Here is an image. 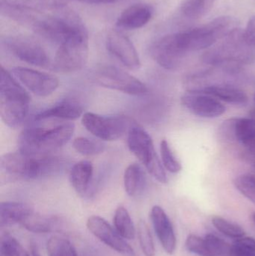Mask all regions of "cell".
<instances>
[{
	"label": "cell",
	"instance_id": "74e56055",
	"mask_svg": "<svg viewBox=\"0 0 255 256\" xmlns=\"http://www.w3.org/2000/svg\"><path fill=\"white\" fill-rule=\"evenodd\" d=\"M79 256H98L97 254L94 252H91V251H87V252H84L82 255Z\"/></svg>",
	"mask_w": 255,
	"mask_h": 256
},
{
	"label": "cell",
	"instance_id": "7a4b0ae2",
	"mask_svg": "<svg viewBox=\"0 0 255 256\" xmlns=\"http://www.w3.org/2000/svg\"><path fill=\"white\" fill-rule=\"evenodd\" d=\"M14 76L1 66L0 72V116L12 129L22 126L28 116L30 97Z\"/></svg>",
	"mask_w": 255,
	"mask_h": 256
},
{
	"label": "cell",
	"instance_id": "8fae6325",
	"mask_svg": "<svg viewBox=\"0 0 255 256\" xmlns=\"http://www.w3.org/2000/svg\"><path fill=\"white\" fill-rule=\"evenodd\" d=\"M222 140L236 142L243 148L255 144V118H233L226 120L219 130Z\"/></svg>",
	"mask_w": 255,
	"mask_h": 256
},
{
	"label": "cell",
	"instance_id": "836d02e7",
	"mask_svg": "<svg viewBox=\"0 0 255 256\" xmlns=\"http://www.w3.org/2000/svg\"><path fill=\"white\" fill-rule=\"evenodd\" d=\"M185 246L187 250L192 254L199 256H211L205 238L190 234L186 240Z\"/></svg>",
	"mask_w": 255,
	"mask_h": 256
},
{
	"label": "cell",
	"instance_id": "5b68a950",
	"mask_svg": "<svg viewBox=\"0 0 255 256\" xmlns=\"http://www.w3.org/2000/svg\"><path fill=\"white\" fill-rule=\"evenodd\" d=\"M127 144L130 152L145 166L148 172L160 183H167L164 166L154 148L152 138L144 128L133 122L129 130Z\"/></svg>",
	"mask_w": 255,
	"mask_h": 256
},
{
	"label": "cell",
	"instance_id": "d590c367",
	"mask_svg": "<svg viewBox=\"0 0 255 256\" xmlns=\"http://www.w3.org/2000/svg\"><path fill=\"white\" fill-rule=\"evenodd\" d=\"M75 1L88 3V4H110V3L118 2L122 0H75Z\"/></svg>",
	"mask_w": 255,
	"mask_h": 256
},
{
	"label": "cell",
	"instance_id": "e0dca14e",
	"mask_svg": "<svg viewBox=\"0 0 255 256\" xmlns=\"http://www.w3.org/2000/svg\"><path fill=\"white\" fill-rule=\"evenodd\" d=\"M190 91L208 94L230 104L246 105L248 102V96L244 91L229 86H210Z\"/></svg>",
	"mask_w": 255,
	"mask_h": 256
},
{
	"label": "cell",
	"instance_id": "ab89813d",
	"mask_svg": "<svg viewBox=\"0 0 255 256\" xmlns=\"http://www.w3.org/2000/svg\"><path fill=\"white\" fill-rule=\"evenodd\" d=\"M252 166H253V170L255 171V161L254 162H252L251 164Z\"/></svg>",
	"mask_w": 255,
	"mask_h": 256
},
{
	"label": "cell",
	"instance_id": "44dd1931",
	"mask_svg": "<svg viewBox=\"0 0 255 256\" xmlns=\"http://www.w3.org/2000/svg\"><path fill=\"white\" fill-rule=\"evenodd\" d=\"M124 188L127 195L138 196L143 192L146 186V176L142 166L139 164H130L124 174Z\"/></svg>",
	"mask_w": 255,
	"mask_h": 256
},
{
	"label": "cell",
	"instance_id": "30bf717a",
	"mask_svg": "<svg viewBox=\"0 0 255 256\" xmlns=\"http://www.w3.org/2000/svg\"><path fill=\"white\" fill-rule=\"evenodd\" d=\"M87 228L100 242L124 256H135L133 248L124 238L114 230L109 222L101 216H91L86 222Z\"/></svg>",
	"mask_w": 255,
	"mask_h": 256
},
{
	"label": "cell",
	"instance_id": "60d3db41",
	"mask_svg": "<svg viewBox=\"0 0 255 256\" xmlns=\"http://www.w3.org/2000/svg\"><path fill=\"white\" fill-rule=\"evenodd\" d=\"M254 100H255V97H254Z\"/></svg>",
	"mask_w": 255,
	"mask_h": 256
},
{
	"label": "cell",
	"instance_id": "ba28073f",
	"mask_svg": "<svg viewBox=\"0 0 255 256\" xmlns=\"http://www.w3.org/2000/svg\"><path fill=\"white\" fill-rule=\"evenodd\" d=\"M3 44L10 54L31 66L47 68L50 66L49 56L43 46L31 38L13 36L4 38Z\"/></svg>",
	"mask_w": 255,
	"mask_h": 256
},
{
	"label": "cell",
	"instance_id": "cb8c5ba5",
	"mask_svg": "<svg viewBox=\"0 0 255 256\" xmlns=\"http://www.w3.org/2000/svg\"><path fill=\"white\" fill-rule=\"evenodd\" d=\"M217 0H184L181 10L183 14L190 19H197L205 16L214 6Z\"/></svg>",
	"mask_w": 255,
	"mask_h": 256
},
{
	"label": "cell",
	"instance_id": "2e32d148",
	"mask_svg": "<svg viewBox=\"0 0 255 256\" xmlns=\"http://www.w3.org/2000/svg\"><path fill=\"white\" fill-rule=\"evenodd\" d=\"M83 116V108L77 102L72 100H63L59 104L54 105L52 108L39 112L34 116L37 122L44 121L46 120H67L73 121Z\"/></svg>",
	"mask_w": 255,
	"mask_h": 256
},
{
	"label": "cell",
	"instance_id": "ac0fdd59",
	"mask_svg": "<svg viewBox=\"0 0 255 256\" xmlns=\"http://www.w3.org/2000/svg\"><path fill=\"white\" fill-rule=\"evenodd\" d=\"M33 213L34 208L27 203L2 202L0 204V225L4 227L21 224Z\"/></svg>",
	"mask_w": 255,
	"mask_h": 256
},
{
	"label": "cell",
	"instance_id": "6da1fadb",
	"mask_svg": "<svg viewBox=\"0 0 255 256\" xmlns=\"http://www.w3.org/2000/svg\"><path fill=\"white\" fill-rule=\"evenodd\" d=\"M0 166L3 171L13 177L35 180L55 176L62 171L64 162L58 156L28 155L21 152L1 156Z\"/></svg>",
	"mask_w": 255,
	"mask_h": 256
},
{
	"label": "cell",
	"instance_id": "4fadbf2b",
	"mask_svg": "<svg viewBox=\"0 0 255 256\" xmlns=\"http://www.w3.org/2000/svg\"><path fill=\"white\" fill-rule=\"evenodd\" d=\"M181 102L190 112L202 118H217L226 110V106L215 98L191 91L181 97Z\"/></svg>",
	"mask_w": 255,
	"mask_h": 256
},
{
	"label": "cell",
	"instance_id": "9c48e42d",
	"mask_svg": "<svg viewBox=\"0 0 255 256\" xmlns=\"http://www.w3.org/2000/svg\"><path fill=\"white\" fill-rule=\"evenodd\" d=\"M11 72L28 91L39 97L50 96L59 86L56 76L34 69L16 67L12 69Z\"/></svg>",
	"mask_w": 255,
	"mask_h": 256
},
{
	"label": "cell",
	"instance_id": "8d00e7d4",
	"mask_svg": "<svg viewBox=\"0 0 255 256\" xmlns=\"http://www.w3.org/2000/svg\"><path fill=\"white\" fill-rule=\"evenodd\" d=\"M31 256H41L40 252H39L38 250L37 249L36 246H32L31 249Z\"/></svg>",
	"mask_w": 255,
	"mask_h": 256
},
{
	"label": "cell",
	"instance_id": "f546056e",
	"mask_svg": "<svg viewBox=\"0 0 255 256\" xmlns=\"http://www.w3.org/2000/svg\"><path fill=\"white\" fill-rule=\"evenodd\" d=\"M1 254L4 256H30L16 238L7 233L1 236Z\"/></svg>",
	"mask_w": 255,
	"mask_h": 256
},
{
	"label": "cell",
	"instance_id": "3957f363",
	"mask_svg": "<svg viewBox=\"0 0 255 256\" xmlns=\"http://www.w3.org/2000/svg\"><path fill=\"white\" fill-rule=\"evenodd\" d=\"M74 130V124L70 122L49 128H25L18 140L19 152L28 155L49 154L67 144Z\"/></svg>",
	"mask_w": 255,
	"mask_h": 256
},
{
	"label": "cell",
	"instance_id": "f35d334b",
	"mask_svg": "<svg viewBox=\"0 0 255 256\" xmlns=\"http://www.w3.org/2000/svg\"><path fill=\"white\" fill-rule=\"evenodd\" d=\"M252 219H253V222H254L255 226V212L252 214Z\"/></svg>",
	"mask_w": 255,
	"mask_h": 256
},
{
	"label": "cell",
	"instance_id": "d6986e66",
	"mask_svg": "<svg viewBox=\"0 0 255 256\" xmlns=\"http://www.w3.org/2000/svg\"><path fill=\"white\" fill-rule=\"evenodd\" d=\"M63 4L59 0H0V6L34 14L52 12Z\"/></svg>",
	"mask_w": 255,
	"mask_h": 256
},
{
	"label": "cell",
	"instance_id": "1f68e13d",
	"mask_svg": "<svg viewBox=\"0 0 255 256\" xmlns=\"http://www.w3.org/2000/svg\"><path fill=\"white\" fill-rule=\"evenodd\" d=\"M211 256H231L232 244L212 234L205 237Z\"/></svg>",
	"mask_w": 255,
	"mask_h": 256
},
{
	"label": "cell",
	"instance_id": "7402d4cb",
	"mask_svg": "<svg viewBox=\"0 0 255 256\" xmlns=\"http://www.w3.org/2000/svg\"><path fill=\"white\" fill-rule=\"evenodd\" d=\"M58 220L54 216L31 214L20 224L22 226L34 233H48L57 228Z\"/></svg>",
	"mask_w": 255,
	"mask_h": 256
},
{
	"label": "cell",
	"instance_id": "277c9868",
	"mask_svg": "<svg viewBox=\"0 0 255 256\" xmlns=\"http://www.w3.org/2000/svg\"><path fill=\"white\" fill-rule=\"evenodd\" d=\"M88 32L84 27L59 44L54 58V69L61 73L81 70L88 62Z\"/></svg>",
	"mask_w": 255,
	"mask_h": 256
},
{
	"label": "cell",
	"instance_id": "f1b7e54d",
	"mask_svg": "<svg viewBox=\"0 0 255 256\" xmlns=\"http://www.w3.org/2000/svg\"><path fill=\"white\" fill-rule=\"evenodd\" d=\"M234 184L242 195L255 204V176L241 174L234 180Z\"/></svg>",
	"mask_w": 255,
	"mask_h": 256
},
{
	"label": "cell",
	"instance_id": "4dcf8cb0",
	"mask_svg": "<svg viewBox=\"0 0 255 256\" xmlns=\"http://www.w3.org/2000/svg\"><path fill=\"white\" fill-rule=\"evenodd\" d=\"M160 154L163 166L168 171L172 173H178L182 170L181 164L177 160L169 146V142L166 140H162L160 142Z\"/></svg>",
	"mask_w": 255,
	"mask_h": 256
},
{
	"label": "cell",
	"instance_id": "e575fe53",
	"mask_svg": "<svg viewBox=\"0 0 255 256\" xmlns=\"http://www.w3.org/2000/svg\"><path fill=\"white\" fill-rule=\"evenodd\" d=\"M244 42L248 46H255V16L249 20L245 30L243 32Z\"/></svg>",
	"mask_w": 255,
	"mask_h": 256
},
{
	"label": "cell",
	"instance_id": "603a6c76",
	"mask_svg": "<svg viewBox=\"0 0 255 256\" xmlns=\"http://www.w3.org/2000/svg\"><path fill=\"white\" fill-rule=\"evenodd\" d=\"M114 224L116 231L127 240H133L136 234V228L133 225L131 216L127 208L119 206L115 210Z\"/></svg>",
	"mask_w": 255,
	"mask_h": 256
},
{
	"label": "cell",
	"instance_id": "d4e9b609",
	"mask_svg": "<svg viewBox=\"0 0 255 256\" xmlns=\"http://www.w3.org/2000/svg\"><path fill=\"white\" fill-rule=\"evenodd\" d=\"M49 256H79L76 248L67 239L53 236L46 243Z\"/></svg>",
	"mask_w": 255,
	"mask_h": 256
},
{
	"label": "cell",
	"instance_id": "8992f818",
	"mask_svg": "<svg viewBox=\"0 0 255 256\" xmlns=\"http://www.w3.org/2000/svg\"><path fill=\"white\" fill-rule=\"evenodd\" d=\"M133 122L124 116L98 115L85 112L82 116V124L94 136L104 141H115L128 132Z\"/></svg>",
	"mask_w": 255,
	"mask_h": 256
},
{
	"label": "cell",
	"instance_id": "9a60e30c",
	"mask_svg": "<svg viewBox=\"0 0 255 256\" xmlns=\"http://www.w3.org/2000/svg\"><path fill=\"white\" fill-rule=\"evenodd\" d=\"M152 15V8L148 4H133L123 10L117 20L116 25L125 30L142 28L149 22Z\"/></svg>",
	"mask_w": 255,
	"mask_h": 256
},
{
	"label": "cell",
	"instance_id": "b9f144b4",
	"mask_svg": "<svg viewBox=\"0 0 255 256\" xmlns=\"http://www.w3.org/2000/svg\"><path fill=\"white\" fill-rule=\"evenodd\" d=\"M1 256H3L2 254H1Z\"/></svg>",
	"mask_w": 255,
	"mask_h": 256
},
{
	"label": "cell",
	"instance_id": "83f0119b",
	"mask_svg": "<svg viewBox=\"0 0 255 256\" xmlns=\"http://www.w3.org/2000/svg\"><path fill=\"white\" fill-rule=\"evenodd\" d=\"M138 238L142 252L146 256H155L154 240L149 227L145 221L140 220L138 224Z\"/></svg>",
	"mask_w": 255,
	"mask_h": 256
},
{
	"label": "cell",
	"instance_id": "4316f807",
	"mask_svg": "<svg viewBox=\"0 0 255 256\" xmlns=\"http://www.w3.org/2000/svg\"><path fill=\"white\" fill-rule=\"evenodd\" d=\"M212 224L219 232L227 237L235 238V240L245 237L246 232L242 227L221 216H214L212 218Z\"/></svg>",
	"mask_w": 255,
	"mask_h": 256
},
{
	"label": "cell",
	"instance_id": "d6a6232c",
	"mask_svg": "<svg viewBox=\"0 0 255 256\" xmlns=\"http://www.w3.org/2000/svg\"><path fill=\"white\" fill-rule=\"evenodd\" d=\"M231 256H255V239L243 237L232 244Z\"/></svg>",
	"mask_w": 255,
	"mask_h": 256
},
{
	"label": "cell",
	"instance_id": "484cf974",
	"mask_svg": "<svg viewBox=\"0 0 255 256\" xmlns=\"http://www.w3.org/2000/svg\"><path fill=\"white\" fill-rule=\"evenodd\" d=\"M73 146L78 153L85 156L100 154L106 149V144L103 142L83 136L75 138Z\"/></svg>",
	"mask_w": 255,
	"mask_h": 256
},
{
	"label": "cell",
	"instance_id": "7c38bea8",
	"mask_svg": "<svg viewBox=\"0 0 255 256\" xmlns=\"http://www.w3.org/2000/svg\"><path fill=\"white\" fill-rule=\"evenodd\" d=\"M106 44L108 51L125 67L131 70H137L141 67L136 48L125 34L112 30L107 34Z\"/></svg>",
	"mask_w": 255,
	"mask_h": 256
},
{
	"label": "cell",
	"instance_id": "52a82bcc",
	"mask_svg": "<svg viewBox=\"0 0 255 256\" xmlns=\"http://www.w3.org/2000/svg\"><path fill=\"white\" fill-rule=\"evenodd\" d=\"M94 80L105 88L130 96H144L148 92L146 86L124 70L114 66H101L95 70Z\"/></svg>",
	"mask_w": 255,
	"mask_h": 256
},
{
	"label": "cell",
	"instance_id": "ffe728a7",
	"mask_svg": "<svg viewBox=\"0 0 255 256\" xmlns=\"http://www.w3.org/2000/svg\"><path fill=\"white\" fill-rule=\"evenodd\" d=\"M92 164L88 160H81L72 167L70 172V182L72 186L79 195L88 194L92 180Z\"/></svg>",
	"mask_w": 255,
	"mask_h": 256
},
{
	"label": "cell",
	"instance_id": "5bb4252c",
	"mask_svg": "<svg viewBox=\"0 0 255 256\" xmlns=\"http://www.w3.org/2000/svg\"><path fill=\"white\" fill-rule=\"evenodd\" d=\"M151 220L156 234L166 254L172 255L176 250L177 239L173 226L166 212L154 206L151 210Z\"/></svg>",
	"mask_w": 255,
	"mask_h": 256
}]
</instances>
